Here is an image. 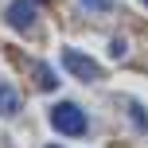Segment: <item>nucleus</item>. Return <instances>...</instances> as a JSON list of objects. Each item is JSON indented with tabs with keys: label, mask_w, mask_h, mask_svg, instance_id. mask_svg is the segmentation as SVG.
<instances>
[{
	"label": "nucleus",
	"mask_w": 148,
	"mask_h": 148,
	"mask_svg": "<svg viewBox=\"0 0 148 148\" xmlns=\"http://www.w3.org/2000/svg\"><path fill=\"white\" fill-rule=\"evenodd\" d=\"M31 70H35V78H39V86H43V90L55 86V74L47 70V62H31Z\"/></svg>",
	"instance_id": "5"
},
{
	"label": "nucleus",
	"mask_w": 148,
	"mask_h": 148,
	"mask_svg": "<svg viewBox=\"0 0 148 148\" xmlns=\"http://www.w3.org/2000/svg\"><path fill=\"white\" fill-rule=\"evenodd\" d=\"M62 66H66L74 78H82V82H97L101 78V66H97L94 59H90V55H82V51H74V47H66V51H62Z\"/></svg>",
	"instance_id": "2"
},
{
	"label": "nucleus",
	"mask_w": 148,
	"mask_h": 148,
	"mask_svg": "<svg viewBox=\"0 0 148 148\" xmlns=\"http://www.w3.org/2000/svg\"><path fill=\"white\" fill-rule=\"evenodd\" d=\"M129 113H133L136 129H140V133H144V129H148V113H144V109H140V105H136V101H129Z\"/></svg>",
	"instance_id": "6"
},
{
	"label": "nucleus",
	"mask_w": 148,
	"mask_h": 148,
	"mask_svg": "<svg viewBox=\"0 0 148 148\" xmlns=\"http://www.w3.org/2000/svg\"><path fill=\"white\" fill-rule=\"evenodd\" d=\"M35 0H12L8 4V23H12L16 31H27V27H35Z\"/></svg>",
	"instance_id": "3"
},
{
	"label": "nucleus",
	"mask_w": 148,
	"mask_h": 148,
	"mask_svg": "<svg viewBox=\"0 0 148 148\" xmlns=\"http://www.w3.org/2000/svg\"><path fill=\"white\" fill-rule=\"evenodd\" d=\"M20 105H23V97L16 94V86L0 78V117H16V113H20Z\"/></svg>",
	"instance_id": "4"
},
{
	"label": "nucleus",
	"mask_w": 148,
	"mask_h": 148,
	"mask_svg": "<svg viewBox=\"0 0 148 148\" xmlns=\"http://www.w3.org/2000/svg\"><path fill=\"white\" fill-rule=\"evenodd\" d=\"M47 148H59V144H47Z\"/></svg>",
	"instance_id": "8"
},
{
	"label": "nucleus",
	"mask_w": 148,
	"mask_h": 148,
	"mask_svg": "<svg viewBox=\"0 0 148 148\" xmlns=\"http://www.w3.org/2000/svg\"><path fill=\"white\" fill-rule=\"evenodd\" d=\"M51 125L59 129L62 136H82L86 133V113H82V105H74V101H59V105H51Z\"/></svg>",
	"instance_id": "1"
},
{
	"label": "nucleus",
	"mask_w": 148,
	"mask_h": 148,
	"mask_svg": "<svg viewBox=\"0 0 148 148\" xmlns=\"http://www.w3.org/2000/svg\"><path fill=\"white\" fill-rule=\"evenodd\" d=\"M82 8H90V12H109V0H82Z\"/></svg>",
	"instance_id": "7"
},
{
	"label": "nucleus",
	"mask_w": 148,
	"mask_h": 148,
	"mask_svg": "<svg viewBox=\"0 0 148 148\" xmlns=\"http://www.w3.org/2000/svg\"><path fill=\"white\" fill-rule=\"evenodd\" d=\"M144 8H148V0H144Z\"/></svg>",
	"instance_id": "9"
}]
</instances>
